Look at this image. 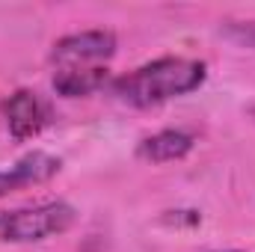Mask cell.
<instances>
[{
	"label": "cell",
	"instance_id": "cell-4",
	"mask_svg": "<svg viewBox=\"0 0 255 252\" xmlns=\"http://www.w3.org/2000/svg\"><path fill=\"white\" fill-rule=\"evenodd\" d=\"M3 119H6L9 133H12L18 142H24V139H33V136H39V133L45 130V125L51 122V110H48V104H45L36 92L18 89L15 95L6 98V104H3Z\"/></svg>",
	"mask_w": 255,
	"mask_h": 252
},
{
	"label": "cell",
	"instance_id": "cell-3",
	"mask_svg": "<svg viewBox=\"0 0 255 252\" xmlns=\"http://www.w3.org/2000/svg\"><path fill=\"white\" fill-rule=\"evenodd\" d=\"M116 33L113 30H83V33H71L63 36L54 51L51 60L57 68H92V65H104L116 54Z\"/></svg>",
	"mask_w": 255,
	"mask_h": 252
},
{
	"label": "cell",
	"instance_id": "cell-7",
	"mask_svg": "<svg viewBox=\"0 0 255 252\" xmlns=\"http://www.w3.org/2000/svg\"><path fill=\"white\" fill-rule=\"evenodd\" d=\"M110 80L107 65H92V68H57L54 71V92L63 98H80L104 89Z\"/></svg>",
	"mask_w": 255,
	"mask_h": 252
},
{
	"label": "cell",
	"instance_id": "cell-5",
	"mask_svg": "<svg viewBox=\"0 0 255 252\" xmlns=\"http://www.w3.org/2000/svg\"><path fill=\"white\" fill-rule=\"evenodd\" d=\"M60 166H63L60 157H54L48 151H30L18 163H12L9 169H0V196H9V193L24 190V187L45 184V181H51L60 172Z\"/></svg>",
	"mask_w": 255,
	"mask_h": 252
},
{
	"label": "cell",
	"instance_id": "cell-1",
	"mask_svg": "<svg viewBox=\"0 0 255 252\" xmlns=\"http://www.w3.org/2000/svg\"><path fill=\"white\" fill-rule=\"evenodd\" d=\"M208 77V65L187 57H160L116 77L110 83L113 95L130 107H154L172 98H181L199 89Z\"/></svg>",
	"mask_w": 255,
	"mask_h": 252
},
{
	"label": "cell",
	"instance_id": "cell-2",
	"mask_svg": "<svg viewBox=\"0 0 255 252\" xmlns=\"http://www.w3.org/2000/svg\"><path fill=\"white\" fill-rule=\"evenodd\" d=\"M77 220L68 202H39L30 208L0 211V244H36L45 238L65 235Z\"/></svg>",
	"mask_w": 255,
	"mask_h": 252
},
{
	"label": "cell",
	"instance_id": "cell-9",
	"mask_svg": "<svg viewBox=\"0 0 255 252\" xmlns=\"http://www.w3.org/2000/svg\"><path fill=\"white\" fill-rule=\"evenodd\" d=\"M217 252H238V250H217Z\"/></svg>",
	"mask_w": 255,
	"mask_h": 252
},
{
	"label": "cell",
	"instance_id": "cell-8",
	"mask_svg": "<svg viewBox=\"0 0 255 252\" xmlns=\"http://www.w3.org/2000/svg\"><path fill=\"white\" fill-rule=\"evenodd\" d=\"M229 36H235L238 42L255 45V21H250V24H232L229 27Z\"/></svg>",
	"mask_w": 255,
	"mask_h": 252
},
{
	"label": "cell",
	"instance_id": "cell-6",
	"mask_svg": "<svg viewBox=\"0 0 255 252\" xmlns=\"http://www.w3.org/2000/svg\"><path fill=\"white\" fill-rule=\"evenodd\" d=\"M193 145H196V136L190 130L166 127V130H157V133L145 136L136 145V157L145 160V163H172V160L187 157L193 151Z\"/></svg>",
	"mask_w": 255,
	"mask_h": 252
}]
</instances>
